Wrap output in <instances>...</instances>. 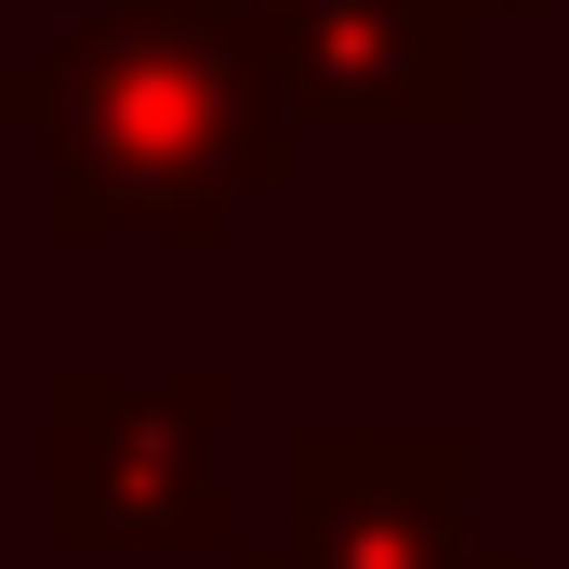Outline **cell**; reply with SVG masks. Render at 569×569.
<instances>
[{"mask_svg": "<svg viewBox=\"0 0 569 569\" xmlns=\"http://www.w3.org/2000/svg\"><path fill=\"white\" fill-rule=\"evenodd\" d=\"M477 13H569V0H477Z\"/></svg>", "mask_w": 569, "mask_h": 569, "instance_id": "5", "label": "cell"}, {"mask_svg": "<svg viewBox=\"0 0 569 569\" xmlns=\"http://www.w3.org/2000/svg\"><path fill=\"white\" fill-rule=\"evenodd\" d=\"M291 120L450 133L477 107V0H252Z\"/></svg>", "mask_w": 569, "mask_h": 569, "instance_id": "4", "label": "cell"}, {"mask_svg": "<svg viewBox=\"0 0 569 569\" xmlns=\"http://www.w3.org/2000/svg\"><path fill=\"white\" fill-rule=\"evenodd\" d=\"M0 133L40 146V239L226 252L291 172V93L252 0H93L67 40L0 67Z\"/></svg>", "mask_w": 569, "mask_h": 569, "instance_id": "1", "label": "cell"}, {"mask_svg": "<svg viewBox=\"0 0 569 569\" xmlns=\"http://www.w3.org/2000/svg\"><path fill=\"white\" fill-rule=\"evenodd\" d=\"M226 371H40V543L53 557H226Z\"/></svg>", "mask_w": 569, "mask_h": 569, "instance_id": "2", "label": "cell"}, {"mask_svg": "<svg viewBox=\"0 0 569 569\" xmlns=\"http://www.w3.org/2000/svg\"><path fill=\"white\" fill-rule=\"evenodd\" d=\"M226 569H530V543L477 530L463 425H305L279 450V530L226 543Z\"/></svg>", "mask_w": 569, "mask_h": 569, "instance_id": "3", "label": "cell"}]
</instances>
